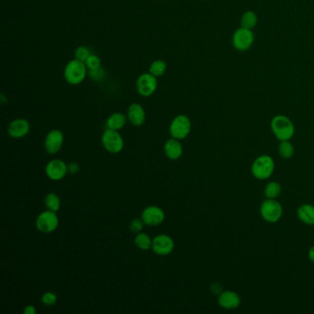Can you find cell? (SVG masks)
Instances as JSON below:
<instances>
[{
	"label": "cell",
	"mask_w": 314,
	"mask_h": 314,
	"mask_svg": "<svg viewBox=\"0 0 314 314\" xmlns=\"http://www.w3.org/2000/svg\"><path fill=\"white\" fill-rule=\"evenodd\" d=\"M240 297L237 292L232 290H223L218 295L217 302L225 309H235L240 305Z\"/></svg>",
	"instance_id": "cell-15"
},
{
	"label": "cell",
	"mask_w": 314,
	"mask_h": 314,
	"mask_svg": "<svg viewBox=\"0 0 314 314\" xmlns=\"http://www.w3.org/2000/svg\"><path fill=\"white\" fill-rule=\"evenodd\" d=\"M164 151L167 157L170 160L176 161L182 157L184 149L182 144L180 143V140L172 138L167 140L166 143L164 145Z\"/></svg>",
	"instance_id": "cell-17"
},
{
	"label": "cell",
	"mask_w": 314,
	"mask_h": 314,
	"mask_svg": "<svg viewBox=\"0 0 314 314\" xmlns=\"http://www.w3.org/2000/svg\"><path fill=\"white\" fill-rule=\"evenodd\" d=\"M134 244L137 245V247L140 250L148 251L152 248V240L148 234L144 232H139L134 238Z\"/></svg>",
	"instance_id": "cell-23"
},
{
	"label": "cell",
	"mask_w": 314,
	"mask_h": 314,
	"mask_svg": "<svg viewBox=\"0 0 314 314\" xmlns=\"http://www.w3.org/2000/svg\"><path fill=\"white\" fill-rule=\"evenodd\" d=\"M92 54L93 53H92L91 49L88 47L81 46V47H78L76 49V51H75V59L85 63Z\"/></svg>",
	"instance_id": "cell-26"
},
{
	"label": "cell",
	"mask_w": 314,
	"mask_h": 314,
	"mask_svg": "<svg viewBox=\"0 0 314 314\" xmlns=\"http://www.w3.org/2000/svg\"><path fill=\"white\" fill-rule=\"evenodd\" d=\"M260 213L263 219L268 223H276L281 219L283 216V207L277 199H265L263 201Z\"/></svg>",
	"instance_id": "cell-4"
},
{
	"label": "cell",
	"mask_w": 314,
	"mask_h": 314,
	"mask_svg": "<svg viewBox=\"0 0 314 314\" xmlns=\"http://www.w3.org/2000/svg\"><path fill=\"white\" fill-rule=\"evenodd\" d=\"M144 225H145V223L142 220V218L136 217V218L132 219L131 222H130L129 230L131 231V232L138 234V233L141 232V231L143 230Z\"/></svg>",
	"instance_id": "cell-29"
},
{
	"label": "cell",
	"mask_w": 314,
	"mask_h": 314,
	"mask_svg": "<svg viewBox=\"0 0 314 314\" xmlns=\"http://www.w3.org/2000/svg\"><path fill=\"white\" fill-rule=\"evenodd\" d=\"M126 123V117L122 113H115L108 117L106 121V126L108 129L118 130L122 129Z\"/></svg>",
	"instance_id": "cell-19"
},
{
	"label": "cell",
	"mask_w": 314,
	"mask_h": 314,
	"mask_svg": "<svg viewBox=\"0 0 314 314\" xmlns=\"http://www.w3.org/2000/svg\"><path fill=\"white\" fill-rule=\"evenodd\" d=\"M24 312L25 314H35L36 313V309L33 305H28L25 307Z\"/></svg>",
	"instance_id": "cell-33"
},
{
	"label": "cell",
	"mask_w": 314,
	"mask_h": 314,
	"mask_svg": "<svg viewBox=\"0 0 314 314\" xmlns=\"http://www.w3.org/2000/svg\"><path fill=\"white\" fill-rule=\"evenodd\" d=\"M102 143L103 148L111 154L119 153L124 148V139L116 130L107 128L102 134Z\"/></svg>",
	"instance_id": "cell-7"
},
{
	"label": "cell",
	"mask_w": 314,
	"mask_h": 314,
	"mask_svg": "<svg viewBox=\"0 0 314 314\" xmlns=\"http://www.w3.org/2000/svg\"><path fill=\"white\" fill-rule=\"evenodd\" d=\"M88 73V70L85 63L77 59H73L65 65L64 70V79L66 83L72 86H78L83 82Z\"/></svg>",
	"instance_id": "cell-2"
},
{
	"label": "cell",
	"mask_w": 314,
	"mask_h": 314,
	"mask_svg": "<svg viewBox=\"0 0 314 314\" xmlns=\"http://www.w3.org/2000/svg\"><path fill=\"white\" fill-rule=\"evenodd\" d=\"M282 192L281 185L277 182H270L265 185L264 190H263V194L265 198L267 199H277Z\"/></svg>",
	"instance_id": "cell-21"
},
{
	"label": "cell",
	"mask_w": 314,
	"mask_h": 314,
	"mask_svg": "<svg viewBox=\"0 0 314 314\" xmlns=\"http://www.w3.org/2000/svg\"><path fill=\"white\" fill-rule=\"evenodd\" d=\"M294 152H295V148L291 143L290 140L280 141V144L278 146V154L282 159L288 160V159L293 157Z\"/></svg>",
	"instance_id": "cell-22"
},
{
	"label": "cell",
	"mask_w": 314,
	"mask_h": 314,
	"mask_svg": "<svg viewBox=\"0 0 314 314\" xmlns=\"http://www.w3.org/2000/svg\"><path fill=\"white\" fill-rule=\"evenodd\" d=\"M88 76L95 82H102L106 79V71L102 66L96 70H88Z\"/></svg>",
	"instance_id": "cell-27"
},
{
	"label": "cell",
	"mask_w": 314,
	"mask_h": 314,
	"mask_svg": "<svg viewBox=\"0 0 314 314\" xmlns=\"http://www.w3.org/2000/svg\"><path fill=\"white\" fill-rule=\"evenodd\" d=\"M31 125L28 120L18 118L12 121L8 127V133L12 139H19L26 137L30 133Z\"/></svg>",
	"instance_id": "cell-14"
},
{
	"label": "cell",
	"mask_w": 314,
	"mask_h": 314,
	"mask_svg": "<svg viewBox=\"0 0 314 314\" xmlns=\"http://www.w3.org/2000/svg\"><path fill=\"white\" fill-rule=\"evenodd\" d=\"M44 204H46L48 210H51V211H54V212H57L59 210V208H60V198L55 193H50V194H47V196H46Z\"/></svg>",
	"instance_id": "cell-25"
},
{
	"label": "cell",
	"mask_w": 314,
	"mask_h": 314,
	"mask_svg": "<svg viewBox=\"0 0 314 314\" xmlns=\"http://www.w3.org/2000/svg\"><path fill=\"white\" fill-rule=\"evenodd\" d=\"M146 111L139 103H132L127 109V119L134 126H141L146 121Z\"/></svg>",
	"instance_id": "cell-16"
},
{
	"label": "cell",
	"mask_w": 314,
	"mask_h": 314,
	"mask_svg": "<svg viewBox=\"0 0 314 314\" xmlns=\"http://www.w3.org/2000/svg\"><path fill=\"white\" fill-rule=\"evenodd\" d=\"M167 70L166 62L162 59L153 61L149 65V73L155 76L156 78H161L165 74Z\"/></svg>",
	"instance_id": "cell-24"
},
{
	"label": "cell",
	"mask_w": 314,
	"mask_h": 314,
	"mask_svg": "<svg viewBox=\"0 0 314 314\" xmlns=\"http://www.w3.org/2000/svg\"><path fill=\"white\" fill-rule=\"evenodd\" d=\"M257 23H258V17L253 10H247L241 15L240 25L243 28L253 30L257 25Z\"/></svg>",
	"instance_id": "cell-20"
},
{
	"label": "cell",
	"mask_w": 314,
	"mask_h": 314,
	"mask_svg": "<svg viewBox=\"0 0 314 314\" xmlns=\"http://www.w3.org/2000/svg\"><path fill=\"white\" fill-rule=\"evenodd\" d=\"M68 171V165L65 162L59 159L52 160L47 163L46 167V173L49 179L53 181L62 180L66 173Z\"/></svg>",
	"instance_id": "cell-10"
},
{
	"label": "cell",
	"mask_w": 314,
	"mask_h": 314,
	"mask_svg": "<svg viewBox=\"0 0 314 314\" xmlns=\"http://www.w3.org/2000/svg\"><path fill=\"white\" fill-rule=\"evenodd\" d=\"M271 129L279 141L290 140L295 134V125L286 116L278 115L271 121Z\"/></svg>",
	"instance_id": "cell-1"
},
{
	"label": "cell",
	"mask_w": 314,
	"mask_h": 314,
	"mask_svg": "<svg viewBox=\"0 0 314 314\" xmlns=\"http://www.w3.org/2000/svg\"><path fill=\"white\" fill-rule=\"evenodd\" d=\"M137 92L142 97H149L153 95L158 88V78L152 74L143 73L140 75L136 82Z\"/></svg>",
	"instance_id": "cell-8"
},
{
	"label": "cell",
	"mask_w": 314,
	"mask_h": 314,
	"mask_svg": "<svg viewBox=\"0 0 314 314\" xmlns=\"http://www.w3.org/2000/svg\"><path fill=\"white\" fill-rule=\"evenodd\" d=\"M210 290L212 291L213 294L219 295L222 291H223V287H222L221 285L219 283H214L210 286Z\"/></svg>",
	"instance_id": "cell-32"
},
{
	"label": "cell",
	"mask_w": 314,
	"mask_h": 314,
	"mask_svg": "<svg viewBox=\"0 0 314 314\" xmlns=\"http://www.w3.org/2000/svg\"><path fill=\"white\" fill-rule=\"evenodd\" d=\"M58 217L56 212L47 210L41 213L36 218V228L42 233H52L58 227Z\"/></svg>",
	"instance_id": "cell-9"
},
{
	"label": "cell",
	"mask_w": 314,
	"mask_h": 314,
	"mask_svg": "<svg viewBox=\"0 0 314 314\" xmlns=\"http://www.w3.org/2000/svg\"><path fill=\"white\" fill-rule=\"evenodd\" d=\"M151 249L159 255H168L174 249V241L170 236L160 234L153 239Z\"/></svg>",
	"instance_id": "cell-12"
},
{
	"label": "cell",
	"mask_w": 314,
	"mask_h": 314,
	"mask_svg": "<svg viewBox=\"0 0 314 314\" xmlns=\"http://www.w3.org/2000/svg\"><path fill=\"white\" fill-rule=\"evenodd\" d=\"M141 218L148 226H158L164 221L165 214L162 208L156 206H150L144 209Z\"/></svg>",
	"instance_id": "cell-13"
},
{
	"label": "cell",
	"mask_w": 314,
	"mask_h": 314,
	"mask_svg": "<svg viewBox=\"0 0 314 314\" xmlns=\"http://www.w3.org/2000/svg\"><path fill=\"white\" fill-rule=\"evenodd\" d=\"M309 259L314 263V245L309 250Z\"/></svg>",
	"instance_id": "cell-34"
},
{
	"label": "cell",
	"mask_w": 314,
	"mask_h": 314,
	"mask_svg": "<svg viewBox=\"0 0 314 314\" xmlns=\"http://www.w3.org/2000/svg\"><path fill=\"white\" fill-rule=\"evenodd\" d=\"M297 216L306 225H314V207L310 204H302L297 210Z\"/></svg>",
	"instance_id": "cell-18"
},
{
	"label": "cell",
	"mask_w": 314,
	"mask_h": 314,
	"mask_svg": "<svg viewBox=\"0 0 314 314\" xmlns=\"http://www.w3.org/2000/svg\"><path fill=\"white\" fill-rule=\"evenodd\" d=\"M68 171L71 174H77L80 171V166L79 163L77 162H70V164H68Z\"/></svg>",
	"instance_id": "cell-31"
},
{
	"label": "cell",
	"mask_w": 314,
	"mask_h": 314,
	"mask_svg": "<svg viewBox=\"0 0 314 314\" xmlns=\"http://www.w3.org/2000/svg\"><path fill=\"white\" fill-rule=\"evenodd\" d=\"M231 42L237 51H248L250 48L253 47L254 42V33L253 30L243 27L237 29L232 35Z\"/></svg>",
	"instance_id": "cell-5"
},
{
	"label": "cell",
	"mask_w": 314,
	"mask_h": 314,
	"mask_svg": "<svg viewBox=\"0 0 314 314\" xmlns=\"http://www.w3.org/2000/svg\"><path fill=\"white\" fill-rule=\"evenodd\" d=\"M275 171V162L272 157L262 155L256 158L251 167V171L257 180H267Z\"/></svg>",
	"instance_id": "cell-3"
},
{
	"label": "cell",
	"mask_w": 314,
	"mask_h": 314,
	"mask_svg": "<svg viewBox=\"0 0 314 314\" xmlns=\"http://www.w3.org/2000/svg\"><path fill=\"white\" fill-rule=\"evenodd\" d=\"M42 302L47 306H54L57 302V296L54 292H47L42 295Z\"/></svg>",
	"instance_id": "cell-30"
},
{
	"label": "cell",
	"mask_w": 314,
	"mask_h": 314,
	"mask_svg": "<svg viewBox=\"0 0 314 314\" xmlns=\"http://www.w3.org/2000/svg\"><path fill=\"white\" fill-rule=\"evenodd\" d=\"M192 129V123L188 116L180 115L176 116L170 125V133L173 139L182 140L189 136Z\"/></svg>",
	"instance_id": "cell-6"
},
{
	"label": "cell",
	"mask_w": 314,
	"mask_h": 314,
	"mask_svg": "<svg viewBox=\"0 0 314 314\" xmlns=\"http://www.w3.org/2000/svg\"><path fill=\"white\" fill-rule=\"evenodd\" d=\"M85 65L88 70H96L102 66V59L97 55L92 54L85 62Z\"/></svg>",
	"instance_id": "cell-28"
},
{
	"label": "cell",
	"mask_w": 314,
	"mask_h": 314,
	"mask_svg": "<svg viewBox=\"0 0 314 314\" xmlns=\"http://www.w3.org/2000/svg\"><path fill=\"white\" fill-rule=\"evenodd\" d=\"M64 143V134L60 130L53 129L48 132L44 140V148L49 154L54 155L59 152Z\"/></svg>",
	"instance_id": "cell-11"
}]
</instances>
